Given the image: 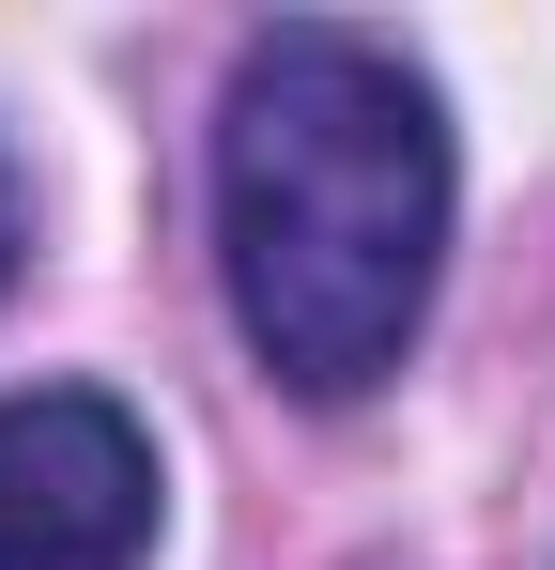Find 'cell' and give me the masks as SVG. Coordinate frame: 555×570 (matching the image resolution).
I'll list each match as a JSON object with an SVG mask.
<instances>
[{
  "label": "cell",
  "mask_w": 555,
  "mask_h": 570,
  "mask_svg": "<svg viewBox=\"0 0 555 570\" xmlns=\"http://www.w3.org/2000/svg\"><path fill=\"white\" fill-rule=\"evenodd\" d=\"M216 278L293 401H370L417 355L448 278V108L386 31H247L216 108Z\"/></svg>",
  "instance_id": "cell-1"
},
{
  "label": "cell",
  "mask_w": 555,
  "mask_h": 570,
  "mask_svg": "<svg viewBox=\"0 0 555 570\" xmlns=\"http://www.w3.org/2000/svg\"><path fill=\"white\" fill-rule=\"evenodd\" d=\"M0 570H155V432L108 385L0 401Z\"/></svg>",
  "instance_id": "cell-2"
},
{
  "label": "cell",
  "mask_w": 555,
  "mask_h": 570,
  "mask_svg": "<svg viewBox=\"0 0 555 570\" xmlns=\"http://www.w3.org/2000/svg\"><path fill=\"white\" fill-rule=\"evenodd\" d=\"M0 278H16V170H0Z\"/></svg>",
  "instance_id": "cell-3"
}]
</instances>
